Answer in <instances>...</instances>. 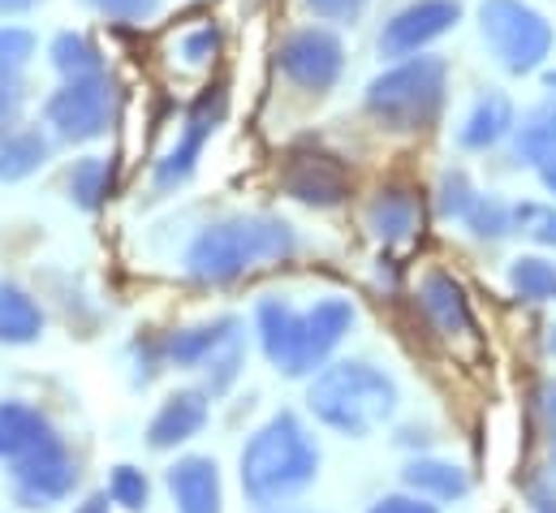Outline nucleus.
Returning <instances> with one entry per match:
<instances>
[{"instance_id":"f257e3e1","label":"nucleus","mask_w":556,"mask_h":513,"mask_svg":"<svg viewBox=\"0 0 556 513\" xmlns=\"http://www.w3.org/2000/svg\"><path fill=\"white\" fill-rule=\"evenodd\" d=\"M260 341L268 363L285 376H311L345 341L354 306L345 298H319L311 311H293L285 298H260L255 306Z\"/></svg>"},{"instance_id":"f03ea898","label":"nucleus","mask_w":556,"mask_h":513,"mask_svg":"<svg viewBox=\"0 0 556 513\" xmlns=\"http://www.w3.org/2000/svg\"><path fill=\"white\" fill-rule=\"evenodd\" d=\"M319 475V445L298 423V414H273L242 449V492L260 510H277L306 492Z\"/></svg>"},{"instance_id":"7ed1b4c3","label":"nucleus","mask_w":556,"mask_h":513,"mask_svg":"<svg viewBox=\"0 0 556 513\" xmlns=\"http://www.w3.org/2000/svg\"><path fill=\"white\" fill-rule=\"evenodd\" d=\"M293 251H298V234L277 216H229L207 225L190 242L186 272L203 285H229L255 267L289 259Z\"/></svg>"},{"instance_id":"20e7f679","label":"nucleus","mask_w":556,"mask_h":513,"mask_svg":"<svg viewBox=\"0 0 556 513\" xmlns=\"http://www.w3.org/2000/svg\"><path fill=\"white\" fill-rule=\"evenodd\" d=\"M306 405L324 427L363 440V436H371L376 427H384L393 418L397 385H393L389 372H380V367H371L363 359H345V363L324 367L311 380Z\"/></svg>"},{"instance_id":"39448f33","label":"nucleus","mask_w":556,"mask_h":513,"mask_svg":"<svg viewBox=\"0 0 556 513\" xmlns=\"http://www.w3.org/2000/svg\"><path fill=\"white\" fill-rule=\"evenodd\" d=\"M444 91H448V65L444 57H406L393 70L376 74L367 87V113L393 134H415L427 129L440 109H444Z\"/></svg>"},{"instance_id":"423d86ee","label":"nucleus","mask_w":556,"mask_h":513,"mask_svg":"<svg viewBox=\"0 0 556 513\" xmlns=\"http://www.w3.org/2000/svg\"><path fill=\"white\" fill-rule=\"evenodd\" d=\"M479 30L505 74H535L553 52V26L522 0H483Z\"/></svg>"},{"instance_id":"0eeeda50","label":"nucleus","mask_w":556,"mask_h":513,"mask_svg":"<svg viewBox=\"0 0 556 513\" xmlns=\"http://www.w3.org/2000/svg\"><path fill=\"white\" fill-rule=\"evenodd\" d=\"M117 113V87L109 74H87V78H65L43 104V122L65 142H96L104 138Z\"/></svg>"},{"instance_id":"6e6552de","label":"nucleus","mask_w":556,"mask_h":513,"mask_svg":"<svg viewBox=\"0 0 556 513\" xmlns=\"http://www.w3.org/2000/svg\"><path fill=\"white\" fill-rule=\"evenodd\" d=\"M74 484H78V462L56 431L43 436L22 458H13V471H9V488L22 510H48V505L65 501L74 492Z\"/></svg>"},{"instance_id":"1a4fd4ad","label":"nucleus","mask_w":556,"mask_h":513,"mask_svg":"<svg viewBox=\"0 0 556 513\" xmlns=\"http://www.w3.org/2000/svg\"><path fill=\"white\" fill-rule=\"evenodd\" d=\"M277 65L293 87L324 96L337 87V78L345 70V43L328 26H302V30L285 35V43L277 48Z\"/></svg>"},{"instance_id":"9d476101","label":"nucleus","mask_w":556,"mask_h":513,"mask_svg":"<svg viewBox=\"0 0 556 513\" xmlns=\"http://www.w3.org/2000/svg\"><path fill=\"white\" fill-rule=\"evenodd\" d=\"M225 113H229V96H225V87H212V91H203V96L190 104L186 126H181V134H177V142H173V147L164 151V160L155 164V195H168V190H177L181 182H190V173H194V164H199L207 138L220 129Z\"/></svg>"},{"instance_id":"9b49d317","label":"nucleus","mask_w":556,"mask_h":513,"mask_svg":"<svg viewBox=\"0 0 556 513\" xmlns=\"http://www.w3.org/2000/svg\"><path fill=\"white\" fill-rule=\"evenodd\" d=\"M462 22V0H410L406 9H397L384 30H380V52L393 61H406L422 52L427 43H435L440 35H448Z\"/></svg>"},{"instance_id":"f8f14e48","label":"nucleus","mask_w":556,"mask_h":513,"mask_svg":"<svg viewBox=\"0 0 556 513\" xmlns=\"http://www.w3.org/2000/svg\"><path fill=\"white\" fill-rule=\"evenodd\" d=\"M280 190L306 208H337L350 195V168L328 151H293L280 168Z\"/></svg>"},{"instance_id":"ddd939ff","label":"nucleus","mask_w":556,"mask_h":513,"mask_svg":"<svg viewBox=\"0 0 556 513\" xmlns=\"http://www.w3.org/2000/svg\"><path fill=\"white\" fill-rule=\"evenodd\" d=\"M164 479L177 513H220V471L212 458H181L168 466Z\"/></svg>"},{"instance_id":"4468645a","label":"nucleus","mask_w":556,"mask_h":513,"mask_svg":"<svg viewBox=\"0 0 556 513\" xmlns=\"http://www.w3.org/2000/svg\"><path fill=\"white\" fill-rule=\"evenodd\" d=\"M233 337H242V324L233 315H220L212 324H194V328H181L173 337H164L160 354L173 363V367H207Z\"/></svg>"},{"instance_id":"2eb2a0df","label":"nucleus","mask_w":556,"mask_h":513,"mask_svg":"<svg viewBox=\"0 0 556 513\" xmlns=\"http://www.w3.org/2000/svg\"><path fill=\"white\" fill-rule=\"evenodd\" d=\"M203 423H207V392H194V388L173 392V397L155 410V418H151V427H147V445L160 449V453H164V449H177L181 440L199 436Z\"/></svg>"},{"instance_id":"dca6fc26","label":"nucleus","mask_w":556,"mask_h":513,"mask_svg":"<svg viewBox=\"0 0 556 513\" xmlns=\"http://www.w3.org/2000/svg\"><path fill=\"white\" fill-rule=\"evenodd\" d=\"M418 225H422V208H418L415 195L402 190V186H384V190L371 199V208H367V229H371L384 247L410 242L418 234Z\"/></svg>"},{"instance_id":"f3484780","label":"nucleus","mask_w":556,"mask_h":513,"mask_svg":"<svg viewBox=\"0 0 556 513\" xmlns=\"http://www.w3.org/2000/svg\"><path fill=\"white\" fill-rule=\"evenodd\" d=\"M422 311H427V320H431L444 337H466V333H475L466 293H462V285H457L453 276H444V272H427V276H422Z\"/></svg>"},{"instance_id":"a211bd4d","label":"nucleus","mask_w":556,"mask_h":513,"mask_svg":"<svg viewBox=\"0 0 556 513\" xmlns=\"http://www.w3.org/2000/svg\"><path fill=\"white\" fill-rule=\"evenodd\" d=\"M514 129H518V122H514V100H509L505 91H483V96L475 100V109H470L462 134H457V142H462L466 151H488V147H496L501 138H509Z\"/></svg>"},{"instance_id":"6ab92c4d","label":"nucleus","mask_w":556,"mask_h":513,"mask_svg":"<svg viewBox=\"0 0 556 513\" xmlns=\"http://www.w3.org/2000/svg\"><path fill=\"white\" fill-rule=\"evenodd\" d=\"M402 479H406L410 492L427 497V501H462L470 492V475L462 466H453V462H440V458H415V462H406Z\"/></svg>"},{"instance_id":"aec40b11","label":"nucleus","mask_w":556,"mask_h":513,"mask_svg":"<svg viewBox=\"0 0 556 513\" xmlns=\"http://www.w3.org/2000/svg\"><path fill=\"white\" fill-rule=\"evenodd\" d=\"M39 333H43L39 302L22 285L0 280V341L4 346H30V341H39Z\"/></svg>"},{"instance_id":"412c9836","label":"nucleus","mask_w":556,"mask_h":513,"mask_svg":"<svg viewBox=\"0 0 556 513\" xmlns=\"http://www.w3.org/2000/svg\"><path fill=\"white\" fill-rule=\"evenodd\" d=\"M52 155V142L35 126L4 129L0 134V182H22L30 173H39Z\"/></svg>"},{"instance_id":"4be33fe9","label":"nucleus","mask_w":556,"mask_h":513,"mask_svg":"<svg viewBox=\"0 0 556 513\" xmlns=\"http://www.w3.org/2000/svg\"><path fill=\"white\" fill-rule=\"evenodd\" d=\"M553 155H556V91L544 104H535L522 117V126L514 129V160L518 164H535L540 168Z\"/></svg>"},{"instance_id":"5701e85b","label":"nucleus","mask_w":556,"mask_h":513,"mask_svg":"<svg viewBox=\"0 0 556 513\" xmlns=\"http://www.w3.org/2000/svg\"><path fill=\"white\" fill-rule=\"evenodd\" d=\"M43 436H52V423L26 405V401H0V458H22L26 449H35Z\"/></svg>"},{"instance_id":"b1692460","label":"nucleus","mask_w":556,"mask_h":513,"mask_svg":"<svg viewBox=\"0 0 556 513\" xmlns=\"http://www.w3.org/2000/svg\"><path fill=\"white\" fill-rule=\"evenodd\" d=\"M109 195H113V160H104V155H83V160L70 168V199H74L83 212H96V208H104Z\"/></svg>"},{"instance_id":"393cba45","label":"nucleus","mask_w":556,"mask_h":513,"mask_svg":"<svg viewBox=\"0 0 556 513\" xmlns=\"http://www.w3.org/2000/svg\"><path fill=\"white\" fill-rule=\"evenodd\" d=\"M48 57H52V70H56L61 78H87V74H104L100 48H96L87 35H78V30H61V35L52 39Z\"/></svg>"},{"instance_id":"a878e982","label":"nucleus","mask_w":556,"mask_h":513,"mask_svg":"<svg viewBox=\"0 0 556 513\" xmlns=\"http://www.w3.org/2000/svg\"><path fill=\"white\" fill-rule=\"evenodd\" d=\"M509 285L527 302H556V263L540 255H522L509 263Z\"/></svg>"},{"instance_id":"bb28decb","label":"nucleus","mask_w":556,"mask_h":513,"mask_svg":"<svg viewBox=\"0 0 556 513\" xmlns=\"http://www.w3.org/2000/svg\"><path fill=\"white\" fill-rule=\"evenodd\" d=\"M466 229H470L475 238H483V242H501V238L518 234V225H514V208L501 203L496 195H479L475 208L466 212Z\"/></svg>"},{"instance_id":"cd10ccee","label":"nucleus","mask_w":556,"mask_h":513,"mask_svg":"<svg viewBox=\"0 0 556 513\" xmlns=\"http://www.w3.org/2000/svg\"><path fill=\"white\" fill-rule=\"evenodd\" d=\"M475 199H479V190L470 186V177L462 168H448L440 177V216L444 221H466V212L475 208Z\"/></svg>"},{"instance_id":"c85d7f7f","label":"nucleus","mask_w":556,"mask_h":513,"mask_svg":"<svg viewBox=\"0 0 556 513\" xmlns=\"http://www.w3.org/2000/svg\"><path fill=\"white\" fill-rule=\"evenodd\" d=\"M35 57V35L26 26H0V78H17Z\"/></svg>"},{"instance_id":"c756f323","label":"nucleus","mask_w":556,"mask_h":513,"mask_svg":"<svg viewBox=\"0 0 556 513\" xmlns=\"http://www.w3.org/2000/svg\"><path fill=\"white\" fill-rule=\"evenodd\" d=\"M242 363H247V350H242V337H233L203 372H207V397H225L229 388H233V380L242 376Z\"/></svg>"},{"instance_id":"7c9ffc66","label":"nucleus","mask_w":556,"mask_h":513,"mask_svg":"<svg viewBox=\"0 0 556 513\" xmlns=\"http://www.w3.org/2000/svg\"><path fill=\"white\" fill-rule=\"evenodd\" d=\"M109 497H113V505H122V510L142 513L147 510V497H151L147 475L135 471V466H117L113 479H109Z\"/></svg>"},{"instance_id":"2f4dec72","label":"nucleus","mask_w":556,"mask_h":513,"mask_svg":"<svg viewBox=\"0 0 556 513\" xmlns=\"http://www.w3.org/2000/svg\"><path fill=\"white\" fill-rule=\"evenodd\" d=\"M514 225L531 234L540 247H556V208L544 203H514Z\"/></svg>"},{"instance_id":"473e14b6","label":"nucleus","mask_w":556,"mask_h":513,"mask_svg":"<svg viewBox=\"0 0 556 513\" xmlns=\"http://www.w3.org/2000/svg\"><path fill=\"white\" fill-rule=\"evenodd\" d=\"M177 52H181L186 65H207V61L220 52V30H216V26H194V30L181 35Z\"/></svg>"},{"instance_id":"72a5a7b5","label":"nucleus","mask_w":556,"mask_h":513,"mask_svg":"<svg viewBox=\"0 0 556 513\" xmlns=\"http://www.w3.org/2000/svg\"><path fill=\"white\" fill-rule=\"evenodd\" d=\"M87 4L104 17H113V22H147V17L160 13L164 0H87Z\"/></svg>"},{"instance_id":"f704fd0d","label":"nucleus","mask_w":556,"mask_h":513,"mask_svg":"<svg viewBox=\"0 0 556 513\" xmlns=\"http://www.w3.org/2000/svg\"><path fill=\"white\" fill-rule=\"evenodd\" d=\"M371 0H306V9L319 17V22H337V26H354L363 13H367Z\"/></svg>"},{"instance_id":"c9c22d12","label":"nucleus","mask_w":556,"mask_h":513,"mask_svg":"<svg viewBox=\"0 0 556 513\" xmlns=\"http://www.w3.org/2000/svg\"><path fill=\"white\" fill-rule=\"evenodd\" d=\"M367 513H440L427 497H380Z\"/></svg>"},{"instance_id":"e433bc0d","label":"nucleus","mask_w":556,"mask_h":513,"mask_svg":"<svg viewBox=\"0 0 556 513\" xmlns=\"http://www.w3.org/2000/svg\"><path fill=\"white\" fill-rule=\"evenodd\" d=\"M17 109H22V87H17V78H0V134L17 117Z\"/></svg>"},{"instance_id":"4c0bfd02","label":"nucleus","mask_w":556,"mask_h":513,"mask_svg":"<svg viewBox=\"0 0 556 513\" xmlns=\"http://www.w3.org/2000/svg\"><path fill=\"white\" fill-rule=\"evenodd\" d=\"M531 505H535V513H556V484L540 479V484L531 488Z\"/></svg>"},{"instance_id":"58836bf2","label":"nucleus","mask_w":556,"mask_h":513,"mask_svg":"<svg viewBox=\"0 0 556 513\" xmlns=\"http://www.w3.org/2000/svg\"><path fill=\"white\" fill-rule=\"evenodd\" d=\"M540 414H544V423H548V431L556 436V380L540 388Z\"/></svg>"},{"instance_id":"ea45409f","label":"nucleus","mask_w":556,"mask_h":513,"mask_svg":"<svg viewBox=\"0 0 556 513\" xmlns=\"http://www.w3.org/2000/svg\"><path fill=\"white\" fill-rule=\"evenodd\" d=\"M39 0H0V17H17V13H30Z\"/></svg>"},{"instance_id":"a19ab883","label":"nucleus","mask_w":556,"mask_h":513,"mask_svg":"<svg viewBox=\"0 0 556 513\" xmlns=\"http://www.w3.org/2000/svg\"><path fill=\"white\" fill-rule=\"evenodd\" d=\"M109 501H113V497L96 492V497H87V501H83V505H78L74 513H109Z\"/></svg>"},{"instance_id":"79ce46f5","label":"nucleus","mask_w":556,"mask_h":513,"mask_svg":"<svg viewBox=\"0 0 556 513\" xmlns=\"http://www.w3.org/2000/svg\"><path fill=\"white\" fill-rule=\"evenodd\" d=\"M540 182H544V190H548V195H556V155L540 164Z\"/></svg>"},{"instance_id":"37998d69","label":"nucleus","mask_w":556,"mask_h":513,"mask_svg":"<svg viewBox=\"0 0 556 513\" xmlns=\"http://www.w3.org/2000/svg\"><path fill=\"white\" fill-rule=\"evenodd\" d=\"M544 83H548V91H556V74H548V78H544Z\"/></svg>"},{"instance_id":"c03bdc74","label":"nucleus","mask_w":556,"mask_h":513,"mask_svg":"<svg viewBox=\"0 0 556 513\" xmlns=\"http://www.w3.org/2000/svg\"><path fill=\"white\" fill-rule=\"evenodd\" d=\"M548 350L556 354V328H553V337H548Z\"/></svg>"},{"instance_id":"a18cd8bd","label":"nucleus","mask_w":556,"mask_h":513,"mask_svg":"<svg viewBox=\"0 0 556 513\" xmlns=\"http://www.w3.org/2000/svg\"><path fill=\"white\" fill-rule=\"evenodd\" d=\"M553 462H556V436H553Z\"/></svg>"}]
</instances>
